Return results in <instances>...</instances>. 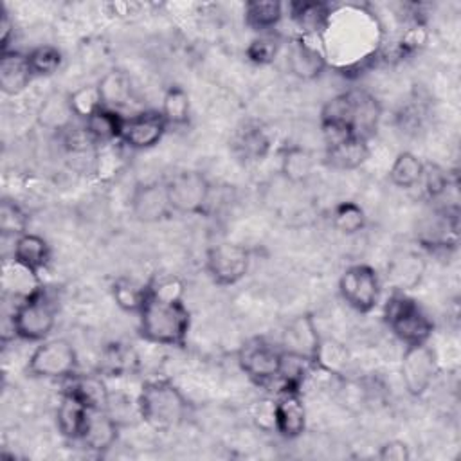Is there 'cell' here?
Instances as JSON below:
<instances>
[{"label": "cell", "instance_id": "6da1fadb", "mask_svg": "<svg viewBox=\"0 0 461 461\" xmlns=\"http://www.w3.org/2000/svg\"><path fill=\"white\" fill-rule=\"evenodd\" d=\"M149 288V286H148ZM191 330V312L184 297L157 295L149 290L139 312V337L149 344L185 348Z\"/></svg>", "mask_w": 461, "mask_h": 461}, {"label": "cell", "instance_id": "7a4b0ae2", "mask_svg": "<svg viewBox=\"0 0 461 461\" xmlns=\"http://www.w3.org/2000/svg\"><path fill=\"white\" fill-rule=\"evenodd\" d=\"M140 420L155 430H171L184 423L191 403L182 389L167 378L146 380L137 394Z\"/></svg>", "mask_w": 461, "mask_h": 461}, {"label": "cell", "instance_id": "3957f363", "mask_svg": "<svg viewBox=\"0 0 461 461\" xmlns=\"http://www.w3.org/2000/svg\"><path fill=\"white\" fill-rule=\"evenodd\" d=\"M384 321L391 333L403 344L414 346L429 342L434 331V322L420 303L405 292H394L384 306Z\"/></svg>", "mask_w": 461, "mask_h": 461}, {"label": "cell", "instance_id": "277c9868", "mask_svg": "<svg viewBox=\"0 0 461 461\" xmlns=\"http://www.w3.org/2000/svg\"><path fill=\"white\" fill-rule=\"evenodd\" d=\"M9 321L16 339L25 342H41L49 339L56 326V308L41 286L20 299Z\"/></svg>", "mask_w": 461, "mask_h": 461}, {"label": "cell", "instance_id": "5b68a950", "mask_svg": "<svg viewBox=\"0 0 461 461\" xmlns=\"http://www.w3.org/2000/svg\"><path fill=\"white\" fill-rule=\"evenodd\" d=\"M25 369L34 378L67 380L79 369L77 351L67 339H45L29 355Z\"/></svg>", "mask_w": 461, "mask_h": 461}, {"label": "cell", "instance_id": "8992f818", "mask_svg": "<svg viewBox=\"0 0 461 461\" xmlns=\"http://www.w3.org/2000/svg\"><path fill=\"white\" fill-rule=\"evenodd\" d=\"M166 187L175 214L205 216L209 212L212 184L202 171H176L166 180Z\"/></svg>", "mask_w": 461, "mask_h": 461}, {"label": "cell", "instance_id": "52a82bcc", "mask_svg": "<svg viewBox=\"0 0 461 461\" xmlns=\"http://www.w3.org/2000/svg\"><path fill=\"white\" fill-rule=\"evenodd\" d=\"M236 360L252 384L268 385L279 376L283 349L265 337H250L240 346Z\"/></svg>", "mask_w": 461, "mask_h": 461}, {"label": "cell", "instance_id": "ba28073f", "mask_svg": "<svg viewBox=\"0 0 461 461\" xmlns=\"http://www.w3.org/2000/svg\"><path fill=\"white\" fill-rule=\"evenodd\" d=\"M339 294L351 310L358 313H369L380 303V295H382L380 276L371 265L355 263L340 274Z\"/></svg>", "mask_w": 461, "mask_h": 461}, {"label": "cell", "instance_id": "9c48e42d", "mask_svg": "<svg viewBox=\"0 0 461 461\" xmlns=\"http://www.w3.org/2000/svg\"><path fill=\"white\" fill-rule=\"evenodd\" d=\"M250 261L252 254L245 245L221 241L207 249L203 267L214 285L232 286L249 274Z\"/></svg>", "mask_w": 461, "mask_h": 461}, {"label": "cell", "instance_id": "30bf717a", "mask_svg": "<svg viewBox=\"0 0 461 461\" xmlns=\"http://www.w3.org/2000/svg\"><path fill=\"white\" fill-rule=\"evenodd\" d=\"M438 355L429 342L405 346L400 362V376L409 396L421 398L438 375Z\"/></svg>", "mask_w": 461, "mask_h": 461}, {"label": "cell", "instance_id": "8fae6325", "mask_svg": "<svg viewBox=\"0 0 461 461\" xmlns=\"http://www.w3.org/2000/svg\"><path fill=\"white\" fill-rule=\"evenodd\" d=\"M130 211L140 223H160L169 220L175 211L169 203L166 180L137 182L130 194Z\"/></svg>", "mask_w": 461, "mask_h": 461}, {"label": "cell", "instance_id": "7c38bea8", "mask_svg": "<svg viewBox=\"0 0 461 461\" xmlns=\"http://www.w3.org/2000/svg\"><path fill=\"white\" fill-rule=\"evenodd\" d=\"M167 128L160 110H144L126 117L119 142L133 151L151 149L162 140Z\"/></svg>", "mask_w": 461, "mask_h": 461}, {"label": "cell", "instance_id": "4fadbf2b", "mask_svg": "<svg viewBox=\"0 0 461 461\" xmlns=\"http://www.w3.org/2000/svg\"><path fill=\"white\" fill-rule=\"evenodd\" d=\"M317 36H303L299 34L286 56V67L290 74L301 81H315L328 68V56L322 45L315 43Z\"/></svg>", "mask_w": 461, "mask_h": 461}, {"label": "cell", "instance_id": "5bb4252c", "mask_svg": "<svg viewBox=\"0 0 461 461\" xmlns=\"http://www.w3.org/2000/svg\"><path fill=\"white\" fill-rule=\"evenodd\" d=\"M348 104V124L353 135L362 139H371L382 119L380 101L367 90L353 88L344 92Z\"/></svg>", "mask_w": 461, "mask_h": 461}, {"label": "cell", "instance_id": "9a60e30c", "mask_svg": "<svg viewBox=\"0 0 461 461\" xmlns=\"http://www.w3.org/2000/svg\"><path fill=\"white\" fill-rule=\"evenodd\" d=\"M270 135L258 121H243L232 131L229 148L232 155L243 164L261 162L270 151Z\"/></svg>", "mask_w": 461, "mask_h": 461}, {"label": "cell", "instance_id": "2e32d148", "mask_svg": "<svg viewBox=\"0 0 461 461\" xmlns=\"http://www.w3.org/2000/svg\"><path fill=\"white\" fill-rule=\"evenodd\" d=\"M321 339L322 337L317 330L315 317L312 313H301V315L294 317L285 326L283 339H281V349L286 353L299 355L313 364L317 349L321 346Z\"/></svg>", "mask_w": 461, "mask_h": 461}, {"label": "cell", "instance_id": "e0dca14e", "mask_svg": "<svg viewBox=\"0 0 461 461\" xmlns=\"http://www.w3.org/2000/svg\"><path fill=\"white\" fill-rule=\"evenodd\" d=\"M306 429V407L297 391H279L274 400V430L285 439L299 438Z\"/></svg>", "mask_w": 461, "mask_h": 461}, {"label": "cell", "instance_id": "ac0fdd59", "mask_svg": "<svg viewBox=\"0 0 461 461\" xmlns=\"http://www.w3.org/2000/svg\"><path fill=\"white\" fill-rule=\"evenodd\" d=\"M119 432H121V425H119L117 418H113L110 409L88 411L86 423H85L79 441L88 450H92L95 454H104L117 443Z\"/></svg>", "mask_w": 461, "mask_h": 461}, {"label": "cell", "instance_id": "d6986e66", "mask_svg": "<svg viewBox=\"0 0 461 461\" xmlns=\"http://www.w3.org/2000/svg\"><path fill=\"white\" fill-rule=\"evenodd\" d=\"M369 158V140L348 135L333 142H326L324 164L337 171H351Z\"/></svg>", "mask_w": 461, "mask_h": 461}, {"label": "cell", "instance_id": "ffe728a7", "mask_svg": "<svg viewBox=\"0 0 461 461\" xmlns=\"http://www.w3.org/2000/svg\"><path fill=\"white\" fill-rule=\"evenodd\" d=\"M63 391L76 396L88 411L110 409V391L101 373H88L63 380Z\"/></svg>", "mask_w": 461, "mask_h": 461}, {"label": "cell", "instance_id": "44dd1931", "mask_svg": "<svg viewBox=\"0 0 461 461\" xmlns=\"http://www.w3.org/2000/svg\"><path fill=\"white\" fill-rule=\"evenodd\" d=\"M457 214L447 211L436 212L420 230V243L429 250H448L457 245Z\"/></svg>", "mask_w": 461, "mask_h": 461}, {"label": "cell", "instance_id": "7402d4cb", "mask_svg": "<svg viewBox=\"0 0 461 461\" xmlns=\"http://www.w3.org/2000/svg\"><path fill=\"white\" fill-rule=\"evenodd\" d=\"M52 250L49 241L34 232H25L14 240L13 245V261L27 268L40 277V272L45 270L50 263Z\"/></svg>", "mask_w": 461, "mask_h": 461}, {"label": "cell", "instance_id": "603a6c76", "mask_svg": "<svg viewBox=\"0 0 461 461\" xmlns=\"http://www.w3.org/2000/svg\"><path fill=\"white\" fill-rule=\"evenodd\" d=\"M76 119L72 106H70V97L67 92L56 90L50 92L38 106L36 112V121L41 128L56 133H65L67 130L72 128V121Z\"/></svg>", "mask_w": 461, "mask_h": 461}, {"label": "cell", "instance_id": "cb8c5ba5", "mask_svg": "<svg viewBox=\"0 0 461 461\" xmlns=\"http://www.w3.org/2000/svg\"><path fill=\"white\" fill-rule=\"evenodd\" d=\"M32 72L27 61V54H22L14 49L2 52L0 56V90L5 95H18L22 94L31 79H32Z\"/></svg>", "mask_w": 461, "mask_h": 461}, {"label": "cell", "instance_id": "d4e9b609", "mask_svg": "<svg viewBox=\"0 0 461 461\" xmlns=\"http://www.w3.org/2000/svg\"><path fill=\"white\" fill-rule=\"evenodd\" d=\"M333 7L326 2H292L288 13L303 36H321L330 23Z\"/></svg>", "mask_w": 461, "mask_h": 461}, {"label": "cell", "instance_id": "484cf974", "mask_svg": "<svg viewBox=\"0 0 461 461\" xmlns=\"http://www.w3.org/2000/svg\"><path fill=\"white\" fill-rule=\"evenodd\" d=\"M124 121L126 117H122L121 112L101 106L95 113L83 121V130L95 146L113 144L121 140Z\"/></svg>", "mask_w": 461, "mask_h": 461}, {"label": "cell", "instance_id": "4316f807", "mask_svg": "<svg viewBox=\"0 0 461 461\" xmlns=\"http://www.w3.org/2000/svg\"><path fill=\"white\" fill-rule=\"evenodd\" d=\"M88 409L70 393L61 389V400L56 409V425L59 434L65 439L79 441L85 423H86Z\"/></svg>", "mask_w": 461, "mask_h": 461}, {"label": "cell", "instance_id": "83f0119b", "mask_svg": "<svg viewBox=\"0 0 461 461\" xmlns=\"http://www.w3.org/2000/svg\"><path fill=\"white\" fill-rule=\"evenodd\" d=\"M313 166L315 158L304 146L286 144L279 151V171L290 184H304L312 176Z\"/></svg>", "mask_w": 461, "mask_h": 461}, {"label": "cell", "instance_id": "f1b7e54d", "mask_svg": "<svg viewBox=\"0 0 461 461\" xmlns=\"http://www.w3.org/2000/svg\"><path fill=\"white\" fill-rule=\"evenodd\" d=\"M423 270L425 263L418 254L402 252L387 265V281L394 286V292H405L420 283Z\"/></svg>", "mask_w": 461, "mask_h": 461}, {"label": "cell", "instance_id": "f546056e", "mask_svg": "<svg viewBox=\"0 0 461 461\" xmlns=\"http://www.w3.org/2000/svg\"><path fill=\"white\" fill-rule=\"evenodd\" d=\"M285 5L277 0H249L243 5V22L249 29L265 34L279 25Z\"/></svg>", "mask_w": 461, "mask_h": 461}, {"label": "cell", "instance_id": "4dcf8cb0", "mask_svg": "<svg viewBox=\"0 0 461 461\" xmlns=\"http://www.w3.org/2000/svg\"><path fill=\"white\" fill-rule=\"evenodd\" d=\"M97 86H99V92H101L103 106H106V108L121 112V108H124L131 101V95H133L131 79L121 68L108 70L97 81Z\"/></svg>", "mask_w": 461, "mask_h": 461}, {"label": "cell", "instance_id": "1f68e13d", "mask_svg": "<svg viewBox=\"0 0 461 461\" xmlns=\"http://www.w3.org/2000/svg\"><path fill=\"white\" fill-rule=\"evenodd\" d=\"M139 367V355L122 342H112L101 351L99 369L103 376H124Z\"/></svg>", "mask_w": 461, "mask_h": 461}, {"label": "cell", "instance_id": "d6a6232c", "mask_svg": "<svg viewBox=\"0 0 461 461\" xmlns=\"http://www.w3.org/2000/svg\"><path fill=\"white\" fill-rule=\"evenodd\" d=\"M110 292H112V297H113L115 304L122 312L139 315V312L142 310V306H144V303L148 299L149 288H148V283H140V281H137L133 277L119 276V277H115L112 281Z\"/></svg>", "mask_w": 461, "mask_h": 461}, {"label": "cell", "instance_id": "836d02e7", "mask_svg": "<svg viewBox=\"0 0 461 461\" xmlns=\"http://www.w3.org/2000/svg\"><path fill=\"white\" fill-rule=\"evenodd\" d=\"M160 113L164 115L167 126H187L191 121V99L187 90L180 85H169L162 95Z\"/></svg>", "mask_w": 461, "mask_h": 461}, {"label": "cell", "instance_id": "e575fe53", "mask_svg": "<svg viewBox=\"0 0 461 461\" xmlns=\"http://www.w3.org/2000/svg\"><path fill=\"white\" fill-rule=\"evenodd\" d=\"M423 164L425 162L412 151H400L389 167V182L400 189H412L414 185H420Z\"/></svg>", "mask_w": 461, "mask_h": 461}, {"label": "cell", "instance_id": "d590c367", "mask_svg": "<svg viewBox=\"0 0 461 461\" xmlns=\"http://www.w3.org/2000/svg\"><path fill=\"white\" fill-rule=\"evenodd\" d=\"M313 364L315 369H321L333 376H342L349 364V351L342 342L322 337Z\"/></svg>", "mask_w": 461, "mask_h": 461}, {"label": "cell", "instance_id": "8d00e7d4", "mask_svg": "<svg viewBox=\"0 0 461 461\" xmlns=\"http://www.w3.org/2000/svg\"><path fill=\"white\" fill-rule=\"evenodd\" d=\"M366 223H367L366 211L357 202H351V200L339 202L331 209V225L335 227V230H339L344 236L358 234L360 230H364Z\"/></svg>", "mask_w": 461, "mask_h": 461}, {"label": "cell", "instance_id": "74e56055", "mask_svg": "<svg viewBox=\"0 0 461 461\" xmlns=\"http://www.w3.org/2000/svg\"><path fill=\"white\" fill-rule=\"evenodd\" d=\"M29 214L14 200L4 198L0 203V232L4 238H20L29 232Z\"/></svg>", "mask_w": 461, "mask_h": 461}, {"label": "cell", "instance_id": "f35d334b", "mask_svg": "<svg viewBox=\"0 0 461 461\" xmlns=\"http://www.w3.org/2000/svg\"><path fill=\"white\" fill-rule=\"evenodd\" d=\"M27 61L34 77H47L59 70L63 54L54 45H38L27 52Z\"/></svg>", "mask_w": 461, "mask_h": 461}, {"label": "cell", "instance_id": "ab89813d", "mask_svg": "<svg viewBox=\"0 0 461 461\" xmlns=\"http://www.w3.org/2000/svg\"><path fill=\"white\" fill-rule=\"evenodd\" d=\"M279 50H281V40L272 32H265L250 40V43L245 49V58L252 65L267 67L276 61V58L279 56Z\"/></svg>", "mask_w": 461, "mask_h": 461}, {"label": "cell", "instance_id": "60d3db41", "mask_svg": "<svg viewBox=\"0 0 461 461\" xmlns=\"http://www.w3.org/2000/svg\"><path fill=\"white\" fill-rule=\"evenodd\" d=\"M70 97V106L76 115V119L86 121L92 113H95L103 106L101 92L97 83L95 85H83L76 88L74 92H68Z\"/></svg>", "mask_w": 461, "mask_h": 461}, {"label": "cell", "instance_id": "b9f144b4", "mask_svg": "<svg viewBox=\"0 0 461 461\" xmlns=\"http://www.w3.org/2000/svg\"><path fill=\"white\" fill-rule=\"evenodd\" d=\"M420 184H423V191L429 200H438L448 189V175L436 162H425Z\"/></svg>", "mask_w": 461, "mask_h": 461}, {"label": "cell", "instance_id": "7bdbcfd3", "mask_svg": "<svg viewBox=\"0 0 461 461\" xmlns=\"http://www.w3.org/2000/svg\"><path fill=\"white\" fill-rule=\"evenodd\" d=\"M376 457L382 461H409L411 459V448L402 439H389L380 445Z\"/></svg>", "mask_w": 461, "mask_h": 461}, {"label": "cell", "instance_id": "ee69618b", "mask_svg": "<svg viewBox=\"0 0 461 461\" xmlns=\"http://www.w3.org/2000/svg\"><path fill=\"white\" fill-rule=\"evenodd\" d=\"M0 14H2V18H0V49H2V52H5V50H11L9 43L14 38V20L5 5H2Z\"/></svg>", "mask_w": 461, "mask_h": 461}, {"label": "cell", "instance_id": "f6af8a7d", "mask_svg": "<svg viewBox=\"0 0 461 461\" xmlns=\"http://www.w3.org/2000/svg\"><path fill=\"white\" fill-rule=\"evenodd\" d=\"M106 7L110 9V14H142V11L146 9L144 4L139 2H110L106 4Z\"/></svg>", "mask_w": 461, "mask_h": 461}]
</instances>
